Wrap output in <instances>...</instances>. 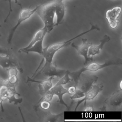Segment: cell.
<instances>
[{"label": "cell", "mask_w": 122, "mask_h": 122, "mask_svg": "<svg viewBox=\"0 0 122 122\" xmlns=\"http://www.w3.org/2000/svg\"><path fill=\"white\" fill-rule=\"evenodd\" d=\"M5 0V1H7L9 3V11L8 14L7 16L5 18V19L4 20V22H7V20L8 19V18L10 17L11 12H13L12 9V5H11V2H12V0Z\"/></svg>", "instance_id": "24"}, {"label": "cell", "mask_w": 122, "mask_h": 122, "mask_svg": "<svg viewBox=\"0 0 122 122\" xmlns=\"http://www.w3.org/2000/svg\"><path fill=\"white\" fill-rule=\"evenodd\" d=\"M39 6V5L37 6L35 9L33 10L24 9L21 7L22 10L19 15L17 22L16 25L10 30V31L7 40L8 44H11L14 34L19 26L21 25L23 22L25 21V20H27L30 18L32 15H33L36 12Z\"/></svg>", "instance_id": "4"}, {"label": "cell", "mask_w": 122, "mask_h": 122, "mask_svg": "<svg viewBox=\"0 0 122 122\" xmlns=\"http://www.w3.org/2000/svg\"><path fill=\"white\" fill-rule=\"evenodd\" d=\"M63 0H57L56 7V14L57 18V26L62 23L65 15V7Z\"/></svg>", "instance_id": "17"}, {"label": "cell", "mask_w": 122, "mask_h": 122, "mask_svg": "<svg viewBox=\"0 0 122 122\" xmlns=\"http://www.w3.org/2000/svg\"><path fill=\"white\" fill-rule=\"evenodd\" d=\"M40 106L42 109L44 110H47L50 108L51 107V103L49 101L43 100L40 102L36 105L37 107Z\"/></svg>", "instance_id": "21"}, {"label": "cell", "mask_w": 122, "mask_h": 122, "mask_svg": "<svg viewBox=\"0 0 122 122\" xmlns=\"http://www.w3.org/2000/svg\"><path fill=\"white\" fill-rule=\"evenodd\" d=\"M119 87H120V89L122 90V81H121L120 83H119Z\"/></svg>", "instance_id": "29"}, {"label": "cell", "mask_w": 122, "mask_h": 122, "mask_svg": "<svg viewBox=\"0 0 122 122\" xmlns=\"http://www.w3.org/2000/svg\"><path fill=\"white\" fill-rule=\"evenodd\" d=\"M68 71V70L58 68L56 66L54 65L53 62L51 63H45L38 74L41 73L45 76L49 77H56L61 78Z\"/></svg>", "instance_id": "6"}, {"label": "cell", "mask_w": 122, "mask_h": 122, "mask_svg": "<svg viewBox=\"0 0 122 122\" xmlns=\"http://www.w3.org/2000/svg\"><path fill=\"white\" fill-rule=\"evenodd\" d=\"M121 8L120 7H115L111 10H107L106 14V18L108 22L110 27L115 29L120 22L118 18L120 15Z\"/></svg>", "instance_id": "9"}, {"label": "cell", "mask_w": 122, "mask_h": 122, "mask_svg": "<svg viewBox=\"0 0 122 122\" xmlns=\"http://www.w3.org/2000/svg\"><path fill=\"white\" fill-rule=\"evenodd\" d=\"M85 111H93V108L92 106H88L86 107Z\"/></svg>", "instance_id": "28"}, {"label": "cell", "mask_w": 122, "mask_h": 122, "mask_svg": "<svg viewBox=\"0 0 122 122\" xmlns=\"http://www.w3.org/2000/svg\"><path fill=\"white\" fill-rule=\"evenodd\" d=\"M2 27V25H0V27ZM1 35L0 33V37H1Z\"/></svg>", "instance_id": "30"}, {"label": "cell", "mask_w": 122, "mask_h": 122, "mask_svg": "<svg viewBox=\"0 0 122 122\" xmlns=\"http://www.w3.org/2000/svg\"><path fill=\"white\" fill-rule=\"evenodd\" d=\"M90 24L91 25V28L88 30L83 32L67 41L54 43L50 46H47L46 47L44 48L43 53L42 56L43 57V58L45 60V63H50L53 62V58L56 53L62 48L68 46L70 44L71 42L72 41L93 30H100V28H99L97 25H94L91 23Z\"/></svg>", "instance_id": "3"}, {"label": "cell", "mask_w": 122, "mask_h": 122, "mask_svg": "<svg viewBox=\"0 0 122 122\" xmlns=\"http://www.w3.org/2000/svg\"><path fill=\"white\" fill-rule=\"evenodd\" d=\"M20 96V94L16 91V87H10L3 86L0 88V96L4 100H7L9 103L17 105L22 102L23 99L22 98H17L15 95Z\"/></svg>", "instance_id": "5"}, {"label": "cell", "mask_w": 122, "mask_h": 122, "mask_svg": "<svg viewBox=\"0 0 122 122\" xmlns=\"http://www.w3.org/2000/svg\"><path fill=\"white\" fill-rule=\"evenodd\" d=\"M4 101V99L0 96V107L1 108V111L3 112H4L5 111V108H4L3 104V102Z\"/></svg>", "instance_id": "26"}, {"label": "cell", "mask_w": 122, "mask_h": 122, "mask_svg": "<svg viewBox=\"0 0 122 122\" xmlns=\"http://www.w3.org/2000/svg\"><path fill=\"white\" fill-rule=\"evenodd\" d=\"M0 66L6 71L12 67L17 68L20 73L24 72L22 67L18 61L13 55H0Z\"/></svg>", "instance_id": "7"}, {"label": "cell", "mask_w": 122, "mask_h": 122, "mask_svg": "<svg viewBox=\"0 0 122 122\" xmlns=\"http://www.w3.org/2000/svg\"><path fill=\"white\" fill-rule=\"evenodd\" d=\"M70 72V71H68L66 74H65L63 76L61 77V78L56 83V85H64L70 83L72 80L69 75Z\"/></svg>", "instance_id": "19"}, {"label": "cell", "mask_w": 122, "mask_h": 122, "mask_svg": "<svg viewBox=\"0 0 122 122\" xmlns=\"http://www.w3.org/2000/svg\"><path fill=\"white\" fill-rule=\"evenodd\" d=\"M54 77H49V78L46 80L40 81L35 80L32 77L28 76L26 82L27 83L31 82L38 83L39 84V87L42 88V91H41V93L42 96L52 87V81Z\"/></svg>", "instance_id": "12"}, {"label": "cell", "mask_w": 122, "mask_h": 122, "mask_svg": "<svg viewBox=\"0 0 122 122\" xmlns=\"http://www.w3.org/2000/svg\"><path fill=\"white\" fill-rule=\"evenodd\" d=\"M62 113L57 115H53L52 114H49L45 118V122H55L57 121L58 118H60L62 115Z\"/></svg>", "instance_id": "22"}, {"label": "cell", "mask_w": 122, "mask_h": 122, "mask_svg": "<svg viewBox=\"0 0 122 122\" xmlns=\"http://www.w3.org/2000/svg\"><path fill=\"white\" fill-rule=\"evenodd\" d=\"M86 93L78 88H77L75 92L72 95H70V98L71 100L82 98L85 96Z\"/></svg>", "instance_id": "20"}, {"label": "cell", "mask_w": 122, "mask_h": 122, "mask_svg": "<svg viewBox=\"0 0 122 122\" xmlns=\"http://www.w3.org/2000/svg\"><path fill=\"white\" fill-rule=\"evenodd\" d=\"M0 55H13L12 52L10 49L0 46Z\"/></svg>", "instance_id": "23"}, {"label": "cell", "mask_w": 122, "mask_h": 122, "mask_svg": "<svg viewBox=\"0 0 122 122\" xmlns=\"http://www.w3.org/2000/svg\"><path fill=\"white\" fill-rule=\"evenodd\" d=\"M57 0L43 5H40L36 12L44 23L45 26L50 33L54 27L57 26V18L56 14Z\"/></svg>", "instance_id": "1"}, {"label": "cell", "mask_w": 122, "mask_h": 122, "mask_svg": "<svg viewBox=\"0 0 122 122\" xmlns=\"http://www.w3.org/2000/svg\"><path fill=\"white\" fill-rule=\"evenodd\" d=\"M52 93L53 96H56L58 97V101L60 104L63 105L67 108H68V106L65 102L63 99V96L65 94H68V89L65 88L63 85H55L49 90Z\"/></svg>", "instance_id": "13"}, {"label": "cell", "mask_w": 122, "mask_h": 122, "mask_svg": "<svg viewBox=\"0 0 122 122\" xmlns=\"http://www.w3.org/2000/svg\"><path fill=\"white\" fill-rule=\"evenodd\" d=\"M44 39H42L35 43L31 47L23 51V53H36L42 56L44 48L43 42Z\"/></svg>", "instance_id": "18"}, {"label": "cell", "mask_w": 122, "mask_h": 122, "mask_svg": "<svg viewBox=\"0 0 122 122\" xmlns=\"http://www.w3.org/2000/svg\"><path fill=\"white\" fill-rule=\"evenodd\" d=\"M98 79V78L96 76L85 75V76H83V79H79L77 85L79 84L80 85L81 88L78 89L86 93L91 88L93 85V83L97 81Z\"/></svg>", "instance_id": "11"}, {"label": "cell", "mask_w": 122, "mask_h": 122, "mask_svg": "<svg viewBox=\"0 0 122 122\" xmlns=\"http://www.w3.org/2000/svg\"><path fill=\"white\" fill-rule=\"evenodd\" d=\"M122 60L119 58L114 57L103 64H100L97 62H91L85 67L80 69L69 72V75L72 80L77 85L81 74L86 71L95 72L108 66L114 65H121Z\"/></svg>", "instance_id": "2"}, {"label": "cell", "mask_w": 122, "mask_h": 122, "mask_svg": "<svg viewBox=\"0 0 122 122\" xmlns=\"http://www.w3.org/2000/svg\"><path fill=\"white\" fill-rule=\"evenodd\" d=\"M110 40V38L108 36L105 35L101 40L100 43L98 46L92 45L89 48L88 52V56L90 57H93L94 56L100 53L101 51L102 50L104 45L109 42Z\"/></svg>", "instance_id": "15"}, {"label": "cell", "mask_w": 122, "mask_h": 122, "mask_svg": "<svg viewBox=\"0 0 122 122\" xmlns=\"http://www.w3.org/2000/svg\"><path fill=\"white\" fill-rule=\"evenodd\" d=\"M77 87L76 86H71L68 89V94L70 95H73L76 91L77 89Z\"/></svg>", "instance_id": "25"}, {"label": "cell", "mask_w": 122, "mask_h": 122, "mask_svg": "<svg viewBox=\"0 0 122 122\" xmlns=\"http://www.w3.org/2000/svg\"><path fill=\"white\" fill-rule=\"evenodd\" d=\"M103 88V86L102 84L93 85L91 88L86 92L85 96L81 100H78L75 108V111H76L79 106L83 102H85V104L87 101L91 100L94 99L98 95V93L102 91Z\"/></svg>", "instance_id": "10"}, {"label": "cell", "mask_w": 122, "mask_h": 122, "mask_svg": "<svg viewBox=\"0 0 122 122\" xmlns=\"http://www.w3.org/2000/svg\"><path fill=\"white\" fill-rule=\"evenodd\" d=\"M47 33H48L47 29L45 26H44L43 28L38 30L36 33L32 40L28 44V45L25 47L20 49L18 51V52L20 53H22L23 51L31 47L37 42H38L42 39H44Z\"/></svg>", "instance_id": "14"}, {"label": "cell", "mask_w": 122, "mask_h": 122, "mask_svg": "<svg viewBox=\"0 0 122 122\" xmlns=\"http://www.w3.org/2000/svg\"><path fill=\"white\" fill-rule=\"evenodd\" d=\"M5 80H4L0 78V88L3 86H5Z\"/></svg>", "instance_id": "27"}, {"label": "cell", "mask_w": 122, "mask_h": 122, "mask_svg": "<svg viewBox=\"0 0 122 122\" xmlns=\"http://www.w3.org/2000/svg\"><path fill=\"white\" fill-rule=\"evenodd\" d=\"M82 45L78 46L74 43H72L71 47L75 48L80 55L82 56L85 59L84 65H86L93 61V57H90L88 56L89 48L92 44L88 41L86 38H82Z\"/></svg>", "instance_id": "8"}, {"label": "cell", "mask_w": 122, "mask_h": 122, "mask_svg": "<svg viewBox=\"0 0 122 122\" xmlns=\"http://www.w3.org/2000/svg\"><path fill=\"white\" fill-rule=\"evenodd\" d=\"M106 104L113 106H120L122 105V90L114 92L105 101Z\"/></svg>", "instance_id": "16"}]
</instances>
